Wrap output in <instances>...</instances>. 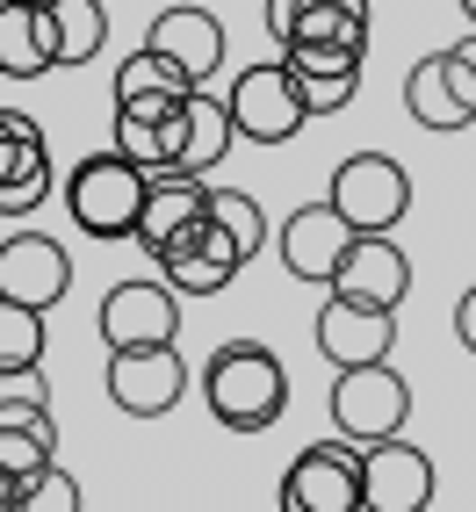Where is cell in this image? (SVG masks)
Listing matches in <instances>:
<instances>
[{
  "mask_svg": "<svg viewBox=\"0 0 476 512\" xmlns=\"http://www.w3.org/2000/svg\"><path fill=\"white\" fill-rule=\"evenodd\" d=\"M58 455V426H0V469L8 476H29Z\"/></svg>",
  "mask_w": 476,
  "mask_h": 512,
  "instance_id": "cell-29",
  "label": "cell"
},
{
  "mask_svg": "<svg viewBox=\"0 0 476 512\" xmlns=\"http://www.w3.org/2000/svg\"><path fill=\"white\" fill-rule=\"evenodd\" d=\"M210 217L231 231V246H238V260H253V253H267V210L246 195V188H210Z\"/></svg>",
  "mask_w": 476,
  "mask_h": 512,
  "instance_id": "cell-25",
  "label": "cell"
},
{
  "mask_svg": "<svg viewBox=\"0 0 476 512\" xmlns=\"http://www.w3.org/2000/svg\"><path fill=\"white\" fill-rule=\"evenodd\" d=\"M282 512H361V448L318 440L282 476Z\"/></svg>",
  "mask_w": 476,
  "mask_h": 512,
  "instance_id": "cell-7",
  "label": "cell"
},
{
  "mask_svg": "<svg viewBox=\"0 0 476 512\" xmlns=\"http://www.w3.org/2000/svg\"><path fill=\"white\" fill-rule=\"evenodd\" d=\"M455 51H462V65H469V73H476V37H462Z\"/></svg>",
  "mask_w": 476,
  "mask_h": 512,
  "instance_id": "cell-33",
  "label": "cell"
},
{
  "mask_svg": "<svg viewBox=\"0 0 476 512\" xmlns=\"http://www.w3.org/2000/svg\"><path fill=\"white\" fill-rule=\"evenodd\" d=\"M455 339L476 354V282H469V289H462V303H455Z\"/></svg>",
  "mask_w": 476,
  "mask_h": 512,
  "instance_id": "cell-31",
  "label": "cell"
},
{
  "mask_svg": "<svg viewBox=\"0 0 476 512\" xmlns=\"http://www.w3.org/2000/svg\"><path fill=\"white\" fill-rule=\"evenodd\" d=\"M51 8V37H58V65H94L109 44V8L101 0H44Z\"/></svg>",
  "mask_w": 476,
  "mask_h": 512,
  "instance_id": "cell-23",
  "label": "cell"
},
{
  "mask_svg": "<svg viewBox=\"0 0 476 512\" xmlns=\"http://www.w3.org/2000/svg\"><path fill=\"white\" fill-rule=\"evenodd\" d=\"M325 202H332L354 231H397L404 210H412V174H404L390 152H354V159H339Z\"/></svg>",
  "mask_w": 476,
  "mask_h": 512,
  "instance_id": "cell-6",
  "label": "cell"
},
{
  "mask_svg": "<svg viewBox=\"0 0 476 512\" xmlns=\"http://www.w3.org/2000/svg\"><path fill=\"white\" fill-rule=\"evenodd\" d=\"M433 505V455L412 440H368L361 448V512H426Z\"/></svg>",
  "mask_w": 476,
  "mask_h": 512,
  "instance_id": "cell-11",
  "label": "cell"
},
{
  "mask_svg": "<svg viewBox=\"0 0 476 512\" xmlns=\"http://www.w3.org/2000/svg\"><path fill=\"white\" fill-rule=\"evenodd\" d=\"M145 44L166 51L195 87H210V73L224 65V22H217L210 8H166V15H152Z\"/></svg>",
  "mask_w": 476,
  "mask_h": 512,
  "instance_id": "cell-16",
  "label": "cell"
},
{
  "mask_svg": "<svg viewBox=\"0 0 476 512\" xmlns=\"http://www.w3.org/2000/svg\"><path fill=\"white\" fill-rule=\"evenodd\" d=\"M224 109H231V130L246 145H289L303 123H311V109H303V94H296V80H289V65L275 58V65H246V73L231 80V94H224Z\"/></svg>",
  "mask_w": 476,
  "mask_h": 512,
  "instance_id": "cell-5",
  "label": "cell"
},
{
  "mask_svg": "<svg viewBox=\"0 0 476 512\" xmlns=\"http://www.w3.org/2000/svg\"><path fill=\"white\" fill-rule=\"evenodd\" d=\"M116 152L138 159L145 174H181V109L174 116H130V109H116Z\"/></svg>",
  "mask_w": 476,
  "mask_h": 512,
  "instance_id": "cell-22",
  "label": "cell"
},
{
  "mask_svg": "<svg viewBox=\"0 0 476 512\" xmlns=\"http://www.w3.org/2000/svg\"><path fill=\"white\" fill-rule=\"evenodd\" d=\"M210 210V188H202V174H152V188H145V210H138V246H145V260L159 253V246H174V238Z\"/></svg>",
  "mask_w": 476,
  "mask_h": 512,
  "instance_id": "cell-19",
  "label": "cell"
},
{
  "mask_svg": "<svg viewBox=\"0 0 476 512\" xmlns=\"http://www.w3.org/2000/svg\"><path fill=\"white\" fill-rule=\"evenodd\" d=\"M109 404L123 419H166L188 397V361L174 339H152V347H109Z\"/></svg>",
  "mask_w": 476,
  "mask_h": 512,
  "instance_id": "cell-4",
  "label": "cell"
},
{
  "mask_svg": "<svg viewBox=\"0 0 476 512\" xmlns=\"http://www.w3.org/2000/svg\"><path fill=\"white\" fill-rule=\"evenodd\" d=\"M37 8H44V0H37Z\"/></svg>",
  "mask_w": 476,
  "mask_h": 512,
  "instance_id": "cell-35",
  "label": "cell"
},
{
  "mask_svg": "<svg viewBox=\"0 0 476 512\" xmlns=\"http://www.w3.org/2000/svg\"><path fill=\"white\" fill-rule=\"evenodd\" d=\"M462 15H469V29H476V0H462Z\"/></svg>",
  "mask_w": 476,
  "mask_h": 512,
  "instance_id": "cell-34",
  "label": "cell"
},
{
  "mask_svg": "<svg viewBox=\"0 0 476 512\" xmlns=\"http://www.w3.org/2000/svg\"><path fill=\"white\" fill-rule=\"evenodd\" d=\"M0 296L29 303V311H58L73 296V253L51 231H15L0 238Z\"/></svg>",
  "mask_w": 476,
  "mask_h": 512,
  "instance_id": "cell-10",
  "label": "cell"
},
{
  "mask_svg": "<svg viewBox=\"0 0 476 512\" xmlns=\"http://www.w3.org/2000/svg\"><path fill=\"white\" fill-rule=\"evenodd\" d=\"M44 202H51V166L0 181V217H29V210H44Z\"/></svg>",
  "mask_w": 476,
  "mask_h": 512,
  "instance_id": "cell-30",
  "label": "cell"
},
{
  "mask_svg": "<svg viewBox=\"0 0 476 512\" xmlns=\"http://www.w3.org/2000/svg\"><path fill=\"white\" fill-rule=\"evenodd\" d=\"M152 267H159V282L174 289V296H217V289H231V275L246 260H238V246H231V231L202 210L174 246H159L152 253Z\"/></svg>",
  "mask_w": 476,
  "mask_h": 512,
  "instance_id": "cell-8",
  "label": "cell"
},
{
  "mask_svg": "<svg viewBox=\"0 0 476 512\" xmlns=\"http://www.w3.org/2000/svg\"><path fill=\"white\" fill-rule=\"evenodd\" d=\"M404 109H412L419 130H469L476 123V73L462 65V51H426L412 73H404Z\"/></svg>",
  "mask_w": 476,
  "mask_h": 512,
  "instance_id": "cell-9",
  "label": "cell"
},
{
  "mask_svg": "<svg viewBox=\"0 0 476 512\" xmlns=\"http://www.w3.org/2000/svg\"><path fill=\"white\" fill-rule=\"evenodd\" d=\"M332 296H354V303H383V311H397L404 296H412V260H404V246L390 231H354L347 253H339V267L325 275Z\"/></svg>",
  "mask_w": 476,
  "mask_h": 512,
  "instance_id": "cell-13",
  "label": "cell"
},
{
  "mask_svg": "<svg viewBox=\"0 0 476 512\" xmlns=\"http://www.w3.org/2000/svg\"><path fill=\"white\" fill-rule=\"evenodd\" d=\"M397 347V311L383 303H354V296H332L325 289V311H318V354L332 368H354V361H383Z\"/></svg>",
  "mask_w": 476,
  "mask_h": 512,
  "instance_id": "cell-14",
  "label": "cell"
},
{
  "mask_svg": "<svg viewBox=\"0 0 476 512\" xmlns=\"http://www.w3.org/2000/svg\"><path fill=\"white\" fill-rule=\"evenodd\" d=\"M188 73L166 51H152V44H138L123 65H116V109H130V116H174L181 101H188Z\"/></svg>",
  "mask_w": 476,
  "mask_h": 512,
  "instance_id": "cell-18",
  "label": "cell"
},
{
  "mask_svg": "<svg viewBox=\"0 0 476 512\" xmlns=\"http://www.w3.org/2000/svg\"><path fill=\"white\" fill-rule=\"evenodd\" d=\"M44 339H51L44 311L0 296V368H37V361H44Z\"/></svg>",
  "mask_w": 476,
  "mask_h": 512,
  "instance_id": "cell-26",
  "label": "cell"
},
{
  "mask_svg": "<svg viewBox=\"0 0 476 512\" xmlns=\"http://www.w3.org/2000/svg\"><path fill=\"white\" fill-rule=\"evenodd\" d=\"M231 145H238V130H231L224 94L188 87V101H181V174H210Z\"/></svg>",
  "mask_w": 476,
  "mask_h": 512,
  "instance_id": "cell-20",
  "label": "cell"
},
{
  "mask_svg": "<svg viewBox=\"0 0 476 512\" xmlns=\"http://www.w3.org/2000/svg\"><path fill=\"white\" fill-rule=\"evenodd\" d=\"M94 332L101 347H152V339H181V296L138 275V282H116L109 296H101L94 311Z\"/></svg>",
  "mask_w": 476,
  "mask_h": 512,
  "instance_id": "cell-12",
  "label": "cell"
},
{
  "mask_svg": "<svg viewBox=\"0 0 476 512\" xmlns=\"http://www.w3.org/2000/svg\"><path fill=\"white\" fill-rule=\"evenodd\" d=\"M37 166H51V145H44V130L29 123L22 109H0V181H15V174H37Z\"/></svg>",
  "mask_w": 476,
  "mask_h": 512,
  "instance_id": "cell-27",
  "label": "cell"
},
{
  "mask_svg": "<svg viewBox=\"0 0 476 512\" xmlns=\"http://www.w3.org/2000/svg\"><path fill=\"white\" fill-rule=\"evenodd\" d=\"M0 426H51V383L37 368H0Z\"/></svg>",
  "mask_w": 476,
  "mask_h": 512,
  "instance_id": "cell-24",
  "label": "cell"
},
{
  "mask_svg": "<svg viewBox=\"0 0 476 512\" xmlns=\"http://www.w3.org/2000/svg\"><path fill=\"white\" fill-rule=\"evenodd\" d=\"M275 44L282 51L289 44H361L368 51V0H296Z\"/></svg>",
  "mask_w": 476,
  "mask_h": 512,
  "instance_id": "cell-21",
  "label": "cell"
},
{
  "mask_svg": "<svg viewBox=\"0 0 476 512\" xmlns=\"http://www.w3.org/2000/svg\"><path fill=\"white\" fill-rule=\"evenodd\" d=\"M15 484H22V476H8V469H0V512H15Z\"/></svg>",
  "mask_w": 476,
  "mask_h": 512,
  "instance_id": "cell-32",
  "label": "cell"
},
{
  "mask_svg": "<svg viewBox=\"0 0 476 512\" xmlns=\"http://www.w3.org/2000/svg\"><path fill=\"white\" fill-rule=\"evenodd\" d=\"M347 238H354V224L339 217L332 202H303V210H289V224H282V267L296 282L325 289V275L339 267V253H347Z\"/></svg>",
  "mask_w": 476,
  "mask_h": 512,
  "instance_id": "cell-15",
  "label": "cell"
},
{
  "mask_svg": "<svg viewBox=\"0 0 476 512\" xmlns=\"http://www.w3.org/2000/svg\"><path fill=\"white\" fill-rule=\"evenodd\" d=\"M325 412H332V433H339V440L368 448V440L404 433V419H412V383L390 368V354H383V361H354V368H339Z\"/></svg>",
  "mask_w": 476,
  "mask_h": 512,
  "instance_id": "cell-3",
  "label": "cell"
},
{
  "mask_svg": "<svg viewBox=\"0 0 476 512\" xmlns=\"http://www.w3.org/2000/svg\"><path fill=\"white\" fill-rule=\"evenodd\" d=\"M44 73H58L51 8H37V0H0V80H44Z\"/></svg>",
  "mask_w": 476,
  "mask_h": 512,
  "instance_id": "cell-17",
  "label": "cell"
},
{
  "mask_svg": "<svg viewBox=\"0 0 476 512\" xmlns=\"http://www.w3.org/2000/svg\"><path fill=\"white\" fill-rule=\"evenodd\" d=\"M202 397L224 433H267L289 412V368L260 347V339H224L202 361Z\"/></svg>",
  "mask_w": 476,
  "mask_h": 512,
  "instance_id": "cell-1",
  "label": "cell"
},
{
  "mask_svg": "<svg viewBox=\"0 0 476 512\" xmlns=\"http://www.w3.org/2000/svg\"><path fill=\"white\" fill-rule=\"evenodd\" d=\"M80 505H87V498H80V484H73V469H58V455L15 484V512H80Z\"/></svg>",
  "mask_w": 476,
  "mask_h": 512,
  "instance_id": "cell-28",
  "label": "cell"
},
{
  "mask_svg": "<svg viewBox=\"0 0 476 512\" xmlns=\"http://www.w3.org/2000/svg\"><path fill=\"white\" fill-rule=\"evenodd\" d=\"M145 188H152V174L109 145V152H87L65 174V210H73V224L87 238H130L138 231V210H145Z\"/></svg>",
  "mask_w": 476,
  "mask_h": 512,
  "instance_id": "cell-2",
  "label": "cell"
}]
</instances>
